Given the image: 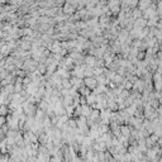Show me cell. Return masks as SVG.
<instances>
[{
	"label": "cell",
	"instance_id": "obj_1",
	"mask_svg": "<svg viewBox=\"0 0 162 162\" xmlns=\"http://www.w3.org/2000/svg\"><path fill=\"white\" fill-rule=\"evenodd\" d=\"M3 123H4V119H3V118H0V125H1Z\"/></svg>",
	"mask_w": 162,
	"mask_h": 162
}]
</instances>
